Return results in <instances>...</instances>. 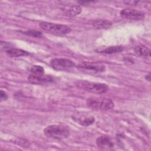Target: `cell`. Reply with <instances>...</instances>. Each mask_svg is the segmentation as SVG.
<instances>
[{
	"label": "cell",
	"instance_id": "1",
	"mask_svg": "<svg viewBox=\"0 0 151 151\" xmlns=\"http://www.w3.org/2000/svg\"><path fill=\"white\" fill-rule=\"evenodd\" d=\"M44 134L50 138L62 139L66 138L70 134L68 127L64 124H52L44 130Z\"/></svg>",
	"mask_w": 151,
	"mask_h": 151
},
{
	"label": "cell",
	"instance_id": "2",
	"mask_svg": "<svg viewBox=\"0 0 151 151\" xmlns=\"http://www.w3.org/2000/svg\"><path fill=\"white\" fill-rule=\"evenodd\" d=\"M86 104L91 109L101 110H110L114 106L113 101L110 99L101 97H90L87 100Z\"/></svg>",
	"mask_w": 151,
	"mask_h": 151
},
{
	"label": "cell",
	"instance_id": "3",
	"mask_svg": "<svg viewBox=\"0 0 151 151\" xmlns=\"http://www.w3.org/2000/svg\"><path fill=\"white\" fill-rule=\"evenodd\" d=\"M76 86L80 89L97 94L105 93L109 90V87L106 84L92 83L86 80L77 81L76 83Z\"/></svg>",
	"mask_w": 151,
	"mask_h": 151
},
{
	"label": "cell",
	"instance_id": "4",
	"mask_svg": "<svg viewBox=\"0 0 151 151\" xmlns=\"http://www.w3.org/2000/svg\"><path fill=\"white\" fill-rule=\"evenodd\" d=\"M40 27L45 31L56 35H63L68 34L71 28L65 25L57 24L47 22H41L39 24Z\"/></svg>",
	"mask_w": 151,
	"mask_h": 151
},
{
	"label": "cell",
	"instance_id": "5",
	"mask_svg": "<svg viewBox=\"0 0 151 151\" xmlns=\"http://www.w3.org/2000/svg\"><path fill=\"white\" fill-rule=\"evenodd\" d=\"M77 68L82 72L95 74L104 71L105 66L99 63L81 62L76 65Z\"/></svg>",
	"mask_w": 151,
	"mask_h": 151
},
{
	"label": "cell",
	"instance_id": "6",
	"mask_svg": "<svg viewBox=\"0 0 151 151\" xmlns=\"http://www.w3.org/2000/svg\"><path fill=\"white\" fill-rule=\"evenodd\" d=\"M50 65L53 69L57 71L70 70L76 67L75 63L71 60L62 58H54L51 59Z\"/></svg>",
	"mask_w": 151,
	"mask_h": 151
},
{
	"label": "cell",
	"instance_id": "7",
	"mask_svg": "<svg viewBox=\"0 0 151 151\" xmlns=\"http://www.w3.org/2000/svg\"><path fill=\"white\" fill-rule=\"evenodd\" d=\"M120 15L123 18L133 20H140L145 17V14L143 12L130 8H125L122 10Z\"/></svg>",
	"mask_w": 151,
	"mask_h": 151
},
{
	"label": "cell",
	"instance_id": "8",
	"mask_svg": "<svg viewBox=\"0 0 151 151\" xmlns=\"http://www.w3.org/2000/svg\"><path fill=\"white\" fill-rule=\"evenodd\" d=\"M72 119L78 124L84 126H90L93 124L95 122V119L93 116L80 114H73L72 116Z\"/></svg>",
	"mask_w": 151,
	"mask_h": 151
},
{
	"label": "cell",
	"instance_id": "9",
	"mask_svg": "<svg viewBox=\"0 0 151 151\" xmlns=\"http://www.w3.org/2000/svg\"><path fill=\"white\" fill-rule=\"evenodd\" d=\"M29 82L33 84H44L52 81L53 78L49 75L33 74H31L28 77Z\"/></svg>",
	"mask_w": 151,
	"mask_h": 151
},
{
	"label": "cell",
	"instance_id": "10",
	"mask_svg": "<svg viewBox=\"0 0 151 151\" xmlns=\"http://www.w3.org/2000/svg\"><path fill=\"white\" fill-rule=\"evenodd\" d=\"M96 142L97 146L102 149H111L114 146V143L111 139L106 136L99 137L96 139Z\"/></svg>",
	"mask_w": 151,
	"mask_h": 151
},
{
	"label": "cell",
	"instance_id": "11",
	"mask_svg": "<svg viewBox=\"0 0 151 151\" xmlns=\"http://www.w3.org/2000/svg\"><path fill=\"white\" fill-rule=\"evenodd\" d=\"M134 52L136 55L139 57L150 58V50L143 45H139L134 48Z\"/></svg>",
	"mask_w": 151,
	"mask_h": 151
},
{
	"label": "cell",
	"instance_id": "12",
	"mask_svg": "<svg viewBox=\"0 0 151 151\" xmlns=\"http://www.w3.org/2000/svg\"><path fill=\"white\" fill-rule=\"evenodd\" d=\"M92 25L94 28L96 29H107L110 28L111 26L112 23L111 21L109 20L99 19L95 20L93 22Z\"/></svg>",
	"mask_w": 151,
	"mask_h": 151
},
{
	"label": "cell",
	"instance_id": "13",
	"mask_svg": "<svg viewBox=\"0 0 151 151\" xmlns=\"http://www.w3.org/2000/svg\"><path fill=\"white\" fill-rule=\"evenodd\" d=\"M65 14L70 16H76L81 12V8L79 5L66 6L63 8Z\"/></svg>",
	"mask_w": 151,
	"mask_h": 151
},
{
	"label": "cell",
	"instance_id": "14",
	"mask_svg": "<svg viewBox=\"0 0 151 151\" xmlns=\"http://www.w3.org/2000/svg\"><path fill=\"white\" fill-rule=\"evenodd\" d=\"M6 54L8 57L11 58L29 55V53L27 51L17 48H9L6 51Z\"/></svg>",
	"mask_w": 151,
	"mask_h": 151
},
{
	"label": "cell",
	"instance_id": "15",
	"mask_svg": "<svg viewBox=\"0 0 151 151\" xmlns=\"http://www.w3.org/2000/svg\"><path fill=\"white\" fill-rule=\"evenodd\" d=\"M124 48L122 46L120 45H116V46H110L109 47L106 48L103 50H102L101 52L106 54H114V53H117L120 52L122 51H123Z\"/></svg>",
	"mask_w": 151,
	"mask_h": 151
},
{
	"label": "cell",
	"instance_id": "16",
	"mask_svg": "<svg viewBox=\"0 0 151 151\" xmlns=\"http://www.w3.org/2000/svg\"><path fill=\"white\" fill-rule=\"evenodd\" d=\"M29 70L33 74H44V69L40 65H32L29 67Z\"/></svg>",
	"mask_w": 151,
	"mask_h": 151
},
{
	"label": "cell",
	"instance_id": "17",
	"mask_svg": "<svg viewBox=\"0 0 151 151\" xmlns=\"http://www.w3.org/2000/svg\"><path fill=\"white\" fill-rule=\"evenodd\" d=\"M23 34H26L27 35H29L31 37H40L42 35L41 32L39 31H32V30H29L27 31L23 32Z\"/></svg>",
	"mask_w": 151,
	"mask_h": 151
},
{
	"label": "cell",
	"instance_id": "18",
	"mask_svg": "<svg viewBox=\"0 0 151 151\" xmlns=\"http://www.w3.org/2000/svg\"><path fill=\"white\" fill-rule=\"evenodd\" d=\"M1 100L3 101V100H6L8 99V96L7 94H6V93L2 90H1Z\"/></svg>",
	"mask_w": 151,
	"mask_h": 151
},
{
	"label": "cell",
	"instance_id": "19",
	"mask_svg": "<svg viewBox=\"0 0 151 151\" xmlns=\"http://www.w3.org/2000/svg\"><path fill=\"white\" fill-rule=\"evenodd\" d=\"M146 79L148 81H150V73H149V74L146 75V76L145 77Z\"/></svg>",
	"mask_w": 151,
	"mask_h": 151
}]
</instances>
